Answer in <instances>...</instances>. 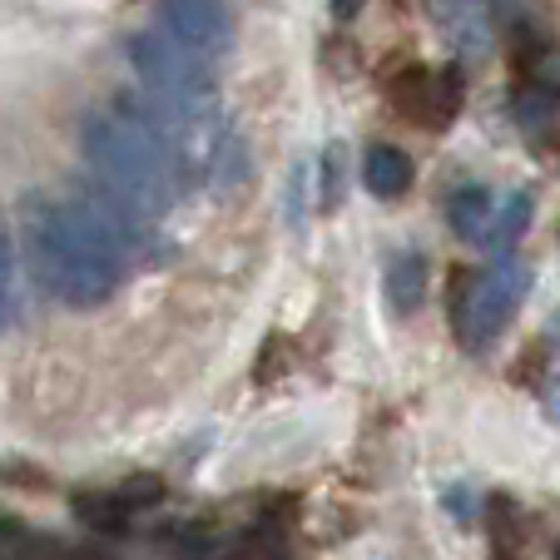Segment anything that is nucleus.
Here are the masks:
<instances>
[{"instance_id":"1","label":"nucleus","mask_w":560,"mask_h":560,"mask_svg":"<svg viewBox=\"0 0 560 560\" xmlns=\"http://www.w3.org/2000/svg\"><path fill=\"white\" fill-rule=\"evenodd\" d=\"M15 229H21L25 258L50 298H60L65 307H100L115 298L129 264L80 199L25 194Z\"/></svg>"},{"instance_id":"2","label":"nucleus","mask_w":560,"mask_h":560,"mask_svg":"<svg viewBox=\"0 0 560 560\" xmlns=\"http://www.w3.org/2000/svg\"><path fill=\"white\" fill-rule=\"evenodd\" d=\"M80 149H85L90 170L100 174V184L125 194L149 219L174 209L179 179H184V159L174 154L135 109L119 105V115L115 109L85 115V125H80Z\"/></svg>"},{"instance_id":"3","label":"nucleus","mask_w":560,"mask_h":560,"mask_svg":"<svg viewBox=\"0 0 560 560\" xmlns=\"http://www.w3.org/2000/svg\"><path fill=\"white\" fill-rule=\"evenodd\" d=\"M125 60H129V70L139 74L144 95L154 100L159 109H170L174 119H184V125H203V119L219 109V85H213V74L203 70L209 60L184 50L174 35H164V31L129 35Z\"/></svg>"},{"instance_id":"4","label":"nucleus","mask_w":560,"mask_h":560,"mask_svg":"<svg viewBox=\"0 0 560 560\" xmlns=\"http://www.w3.org/2000/svg\"><path fill=\"white\" fill-rule=\"evenodd\" d=\"M526 288H530V268L521 258H501L487 273H462L456 298H452V323H456L462 348L487 352L501 338V328L511 323V313L521 307Z\"/></svg>"},{"instance_id":"5","label":"nucleus","mask_w":560,"mask_h":560,"mask_svg":"<svg viewBox=\"0 0 560 560\" xmlns=\"http://www.w3.org/2000/svg\"><path fill=\"white\" fill-rule=\"evenodd\" d=\"M462 74L456 70H427V65H412V70H402L397 80L387 85V100L392 109L402 119H412V125L422 129H446L456 119V109H462Z\"/></svg>"},{"instance_id":"6","label":"nucleus","mask_w":560,"mask_h":560,"mask_svg":"<svg viewBox=\"0 0 560 560\" xmlns=\"http://www.w3.org/2000/svg\"><path fill=\"white\" fill-rule=\"evenodd\" d=\"M159 25L184 50L199 55V60H219L233 45V15L223 0H164L159 5Z\"/></svg>"},{"instance_id":"7","label":"nucleus","mask_w":560,"mask_h":560,"mask_svg":"<svg viewBox=\"0 0 560 560\" xmlns=\"http://www.w3.org/2000/svg\"><path fill=\"white\" fill-rule=\"evenodd\" d=\"M427 15L466 60L491 50V0H427Z\"/></svg>"},{"instance_id":"8","label":"nucleus","mask_w":560,"mask_h":560,"mask_svg":"<svg viewBox=\"0 0 560 560\" xmlns=\"http://www.w3.org/2000/svg\"><path fill=\"white\" fill-rule=\"evenodd\" d=\"M556 90L546 85H521L516 100H511V109H516V129L521 139H526L530 149H540V154H550V149H560V105H556Z\"/></svg>"},{"instance_id":"9","label":"nucleus","mask_w":560,"mask_h":560,"mask_svg":"<svg viewBox=\"0 0 560 560\" xmlns=\"http://www.w3.org/2000/svg\"><path fill=\"white\" fill-rule=\"evenodd\" d=\"M446 219H452V229L462 233L466 244H491L497 199H491V189H481V184H466V189H456L452 199H446Z\"/></svg>"},{"instance_id":"10","label":"nucleus","mask_w":560,"mask_h":560,"mask_svg":"<svg viewBox=\"0 0 560 560\" xmlns=\"http://www.w3.org/2000/svg\"><path fill=\"white\" fill-rule=\"evenodd\" d=\"M362 184H368L377 199H402L412 189V159L397 144H372L362 154Z\"/></svg>"},{"instance_id":"11","label":"nucleus","mask_w":560,"mask_h":560,"mask_svg":"<svg viewBox=\"0 0 560 560\" xmlns=\"http://www.w3.org/2000/svg\"><path fill=\"white\" fill-rule=\"evenodd\" d=\"M387 303H392V313L397 317H407V313H417L422 307V298H427V258L417 254V248H402V254L387 264Z\"/></svg>"},{"instance_id":"12","label":"nucleus","mask_w":560,"mask_h":560,"mask_svg":"<svg viewBox=\"0 0 560 560\" xmlns=\"http://www.w3.org/2000/svg\"><path fill=\"white\" fill-rule=\"evenodd\" d=\"M530 213H536V199H530V189H516L506 203L497 209V229H491V244L501 248V254H511V248L521 244V233L530 229Z\"/></svg>"},{"instance_id":"13","label":"nucleus","mask_w":560,"mask_h":560,"mask_svg":"<svg viewBox=\"0 0 560 560\" xmlns=\"http://www.w3.org/2000/svg\"><path fill=\"white\" fill-rule=\"evenodd\" d=\"M129 501L125 497H74V516L85 521V526L105 530V536H125L129 530Z\"/></svg>"},{"instance_id":"14","label":"nucleus","mask_w":560,"mask_h":560,"mask_svg":"<svg viewBox=\"0 0 560 560\" xmlns=\"http://www.w3.org/2000/svg\"><path fill=\"white\" fill-rule=\"evenodd\" d=\"M0 313H5V328L21 323V268H15V229L0 233Z\"/></svg>"},{"instance_id":"15","label":"nucleus","mask_w":560,"mask_h":560,"mask_svg":"<svg viewBox=\"0 0 560 560\" xmlns=\"http://www.w3.org/2000/svg\"><path fill=\"white\" fill-rule=\"evenodd\" d=\"M491 546H497L501 556H516V546H521V511H516V501H506V497L491 501Z\"/></svg>"},{"instance_id":"16","label":"nucleus","mask_w":560,"mask_h":560,"mask_svg":"<svg viewBox=\"0 0 560 560\" xmlns=\"http://www.w3.org/2000/svg\"><path fill=\"white\" fill-rule=\"evenodd\" d=\"M119 497L129 501V506H154L159 497H164V481H159V476H129L125 487H119Z\"/></svg>"},{"instance_id":"17","label":"nucleus","mask_w":560,"mask_h":560,"mask_svg":"<svg viewBox=\"0 0 560 560\" xmlns=\"http://www.w3.org/2000/svg\"><path fill=\"white\" fill-rule=\"evenodd\" d=\"M530 80L560 95V50H536V60H530Z\"/></svg>"},{"instance_id":"18","label":"nucleus","mask_w":560,"mask_h":560,"mask_svg":"<svg viewBox=\"0 0 560 560\" xmlns=\"http://www.w3.org/2000/svg\"><path fill=\"white\" fill-rule=\"evenodd\" d=\"M338 199H342V149L332 144L328 149V164H323V203L332 209Z\"/></svg>"},{"instance_id":"19","label":"nucleus","mask_w":560,"mask_h":560,"mask_svg":"<svg viewBox=\"0 0 560 560\" xmlns=\"http://www.w3.org/2000/svg\"><path fill=\"white\" fill-rule=\"evenodd\" d=\"M540 407H546L550 422H560V352L550 358V372H546V382H540Z\"/></svg>"},{"instance_id":"20","label":"nucleus","mask_w":560,"mask_h":560,"mask_svg":"<svg viewBox=\"0 0 560 560\" xmlns=\"http://www.w3.org/2000/svg\"><path fill=\"white\" fill-rule=\"evenodd\" d=\"M332 5V15H338V21H352V15L362 11V0H328Z\"/></svg>"}]
</instances>
